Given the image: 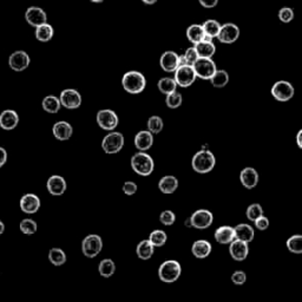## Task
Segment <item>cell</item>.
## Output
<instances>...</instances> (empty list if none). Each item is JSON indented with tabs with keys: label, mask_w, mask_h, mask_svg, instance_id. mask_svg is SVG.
<instances>
[{
	"label": "cell",
	"mask_w": 302,
	"mask_h": 302,
	"mask_svg": "<svg viewBox=\"0 0 302 302\" xmlns=\"http://www.w3.org/2000/svg\"><path fill=\"white\" fill-rule=\"evenodd\" d=\"M123 89L128 93L138 94L143 92L147 86V79L140 71H129L122 78Z\"/></svg>",
	"instance_id": "obj_1"
},
{
	"label": "cell",
	"mask_w": 302,
	"mask_h": 302,
	"mask_svg": "<svg viewBox=\"0 0 302 302\" xmlns=\"http://www.w3.org/2000/svg\"><path fill=\"white\" fill-rule=\"evenodd\" d=\"M216 158L209 150H201L191 159V166L198 174H208L215 168Z\"/></svg>",
	"instance_id": "obj_2"
},
{
	"label": "cell",
	"mask_w": 302,
	"mask_h": 302,
	"mask_svg": "<svg viewBox=\"0 0 302 302\" xmlns=\"http://www.w3.org/2000/svg\"><path fill=\"white\" fill-rule=\"evenodd\" d=\"M131 168L137 175L148 177L152 174L155 163L150 155H148L144 151H140L131 157Z\"/></svg>",
	"instance_id": "obj_3"
},
{
	"label": "cell",
	"mask_w": 302,
	"mask_h": 302,
	"mask_svg": "<svg viewBox=\"0 0 302 302\" xmlns=\"http://www.w3.org/2000/svg\"><path fill=\"white\" fill-rule=\"evenodd\" d=\"M182 267L178 261L166 260L159 266L158 268V278L162 282L172 283L177 281L181 276Z\"/></svg>",
	"instance_id": "obj_4"
},
{
	"label": "cell",
	"mask_w": 302,
	"mask_h": 302,
	"mask_svg": "<svg viewBox=\"0 0 302 302\" xmlns=\"http://www.w3.org/2000/svg\"><path fill=\"white\" fill-rule=\"evenodd\" d=\"M124 147V136L122 132L111 131L103 138L102 141V148L104 152L108 155H113L117 153L123 149Z\"/></svg>",
	"instance_id": "obj_5"
},
{
	"label": "cell",
	"mask_w": 302,
	"mask_h": 302,
	"mask_svg": "<svg viewBox=\"0 0 302 302\" xmlns=\"http://www.w3.org/2000/svg\"><path fill=\"white\" fill-rule=\"evenodd\" d=\"M193 68L195 72H196L197 78L206 80L212 79V77L217 71L216 63L213 61V58H198L195 62Z\"/></svg>",
	"instance_id": "obj_6"
},
{
	"label": "cell",
	"mask_w": 302,
	"mask_h": 302,
	"mask_svg": "<svg viewBox=\"0 0 302 302\" xmlns=\"http://www.w3.org/2000/svg\"><path fill=\"white\" fill-rule=\"evenodd\" d=\"M103 249V240L99 235H87L81 242V251L86 257L93 259Z\"/></svg>",
	"instance_id": "obj_7"
},
{
	"label": "cell",
	"mask_w": 302,
	"mask_h": 302,
	"mask_svg": "<svg viewBox=\"0 0 302 302\" xmlns=\"http://www.w3.org/2000/svg\"><path fill=\"white\" fill-rule=\"evenodd\" d=\"M96 121L99 128H102L105 131H113L119 124L117 113L110 109H103L97 112Z\"/></svg>",
	"instance_id": "obj_8"
},
{
	"label": "cell",
	"mask_w": 302,
	"mask_h": 302,
	"mask_svg": "<svg viewBox=\"0 0 302 302\" xmlns=\"http://www.w3.org/2000/svg\"><path fill=\"white\" fill-rule=\"evenodd\" d=\"M270 93L278 102H288L294 97V86L287 80H279L272 86Z\"/></svg>",
	"instance_id": "obj_9"
},
{
	"label": "cell",
	"mask_w": 302,
	"mask_h": 302,
	"mask_svg": "<svg viewBox=\"0 0 302 302\" xmlns=\"http://www.w3.org/2000/svg\"><path fill=\"white\" fill-rule=\"evenodd\" d=\"M174 78L178 86L189 87L195 83L197 76H196V72H195L193 66L183 65V66H178L177 70L175 71Z\"/></svg>",
	"instance_id": "obj_10"
},
{
	"label": "cell",
	"mask_w": 302,
	"mask_h": 302,
	"mask_svg": "<svg viewBox=\"0 0 302 302\" xmlns=\"http://www.w3.org/2000/svg\"><path fill=\"white\" fill-rule=\"evenodd\" d=\"M213 213L207 209H198L190 216L191 226H194L196 229H201V230L209 228L213 225Z\"/></svg>",
	"instance_id": "obj_11"
},
{
	"label": "cell",
	"mask_w": 302,
	"mask_h": 302,
	"mask_svg": "<svg viewBox=\"0 0 302 302\" xmlns=\"http://www.w3.org/2000/svg\"><path fill=\"white\" fill-rule=\"evenodd\" d=\"M59 99H61L62 106L69 110L78 109L81 105V102H83L81 94L75 89L63 90L61 96H59Z\"/></svg>",
	"instance_id": "obj_12"
},
{
	"label": "cell",
	"mask_w": 302,
	"mask_h": 302,
	"mask_svg": "<svg viewBox=\"0 0 302 302\" xmlns=\"http://www.w3.org/2000/svg\"><path fill=\"white\" fill-rule=\"evenodd\" d=\"M240 37V27L236 24L226 23L221 25V30H220L217 39L222 44H232Z\"/></svg>",
	"instance_id": "obj_13"
},
{
	"label": "cell",
	"mask_w": 302,
	"mask_h": 302,
	"mask_svg": "<svg viewBox=\"0 0 302 302\" xmlns=\"http://www.w3.org/2000/svg\"><path fill=\"white\" fill-rule=\"evenodd\" d=\"M30 62H31L30 56H28L25 51H21V50H19V51H14L8 58L9 68H11L13 71H17V72H21V71L26 70V69L28 68V65H30Z\"/></svg>",
	"instance_id": "obj_14"
},
{
	"label": "cell",
	"mask_w": 302,
	"mask_h": 302,
	"mask_svg": "<svg viewBox=\"0 0 302 302\" xmlns=\"http://www.w3.org/2000/svg\"><path fill=\"white\" fill-rule=\"evenodd\" d=\"M25 19L31 26L38 27L47 23V14L43 8L38 7V6H31L25 12Z\"/></svg>",
	"instance_id": "obj_15"
},
{
	"label": "cell",
	"mask_w": 302,
	"mask_h": 302,
	"mask_svg": "<svg viewBox=\"0 0 302 302\" xmlns=\"http://www.w3.org/2000/svg\"><path fill=\"white\" fill-rule=\"evenodd\" d=\"M229 253H230L232 260L241 262V261H244L248 257V254H249V245H248L247 242L236 238L235 241H232L231 243L229 244Z\"/></svg>",
	"instance_id": "obj_16"
},
{
	"label": "cell",
	"mask_w": 302,
	"mask_h": 302,
	"mask_svg": "<svg viewBox=\"0 0 302 302\" xmlns=\"http://www.w3.org/2000/svg\"><path fill=\"white\" fill-rule=\"evenodd\" d=\"M159 65L163 71L169 74L175 72L179 66V56L175 51H165L160 56Z\"/></svg>",
	"instance_id": "obj_17"
},
{
	"label": "cell",
	"mask_w": 302,
	"mask_h": 302,
	"mask_svg": "<svg viewBox=\"0 0 302 302\" xmlns=\"http://www.w3.org/2000/svg\"><path fill=\"white\" fill-rule=\"evenodd\" d=\"M19 206L25 214H36L40 208V198L34 194H26L20 198Z\"/></svg>",
	"instance_id": "obj_18"
},
{
	"label": "cell",
	"mask_w": 302,
	"mask_h": 302,
	"mask_svg": "<svg viewBox=\"0 0 302 302\" xmlns=\"http://www.w3.org/2000/svg\"><path fill=\"white\" fill-rule=\"evenodd\" d=\"M46 188L47 191H49L52 196H62L66 191L68 184H66L64 177H62V176L59 175H53L47 179Z\"/></svg>",
	"instance_id": "obj_19"
},
{
	"label": "cell",
	"mask_w": 302,
	"mask_h": 302,
	"mask_svg": "<svg viewBox=\"0 0 302 302\" xmlns=\"http://www.w3.org/2000/svg\"><path fill=\"white\" fill-rule=\"evenodd\" d=\"M52 134L58 141H69L74 134V128L65 121L57 122L52 128Z\"/></svg>",
	"instance_id": "obj_20"
},
{
	"label": "cell",
	"mask_w": 302,
	"mask_h": 302,
	"mask_svg": "<svg viewBox=\"0 0 302 302\" xmlns=\"http://www.w3.org/2000/svg\"><path fill=\"white\" fill-rule=\"evenodd\" d=\"M19 123V116L14 110H5L0 113V128L2 130H13Z\"/></svg>",
	"instance_id": "obj_21"
},
{
	"label": "cell",
	"mask_w": 302,
	"mask_h": 302,
	"mask_svg": "<svg viewBox=\"0 0 302 302\" xmlns=\"http://www.w3.org/2000/svg\"><path fill=\"white\" fill-rule=\"evenodd\" d=\"M240 181L245 189H253L259 183V172L251 166L244 168L240 174Z\"/></svg>",
	"instance_id": "obj_22"
},
{
	"label": "cell",
	"mask_w": 302,
	"mask_h": 302,
	"mask_svg": "<svg viewBox=\"0 0 302 302\" xmlns=\"http://www.w3.org/2000/svg\"><path fill=\"white\" fill-rule=\"evenodd\" d=\"M215 237L216 242L221 244H230L232 241L236 240V234H235V228H232L230 226H222L220 228H217L215 230Z\"/></svg>",
	"instance_id": "obj_23"
},
{
	"label": "cell",
	"mask_w": 302,
	"mask_h": 302,
	"mask_svg": "<svg viewBox=\"0 0 302 302\" xmlns=\"http://www.w3.org/2000/svg\"><path fill=\"white\" fill-rule=\"evenodd\" d=\"M134 143L140 151L149 150L153 144V135L149 130H142L135 136Z\"/></svg>",
	"instance_id": "obj_24"
},
{
	"label": "cell",
	"mask_w": 302,
	"mask_h": 302,
	"mask_svg": "<svg viewBox=\"0 0 302 302\" xmlns=\"http://www.w3.org/2000/svg\"><path fill=\"white\" fill-rule=\"evenodd\" d=\"M213 250L212 243L207 240H197L194 242L193 247H191V253L196 259H206L210 255Z\"/></svg>",
	"instance_id": "obj_25"
},
{
	"label": "cell",
	"mask_w": 302,
	"mask_h": 302,
	"mask_svg": "<svg viewBox=\"0 0 302 302\" xmlns=\"http://www.w3.org/2000/svg\"><path fill=\"white\" fill-rule=\"evenodd\" d=\"M235 234L237 240L244 241L247 242V243H250V242L255 238L254 228L250 225H247V223H241V225L236 226Z\"/></svg>",
	"instance_id": "obj_26"
},
{
	"label": "cell",
	"mask_w": 302,
	"mask_h": 302,
	"mask_svg": "<svg viewBox=\"0 0 302 302\" xmlns=\"http://www.w3.org/2000/svg\"><path fill=\"white\" fill-rule=\"evenodd\" d=\"M153 253H155V245L151 243L149 238H148V240H142L140 243L137 244L136 254L138 259L143 261L150 260L151 257H152Z\"/></svg>",
	"instance_id": "obj_27"
},
{
	"label": "cell",
	"mask_w": 302,
	"mask_h": 302,
	"mask_svg": "<svg viewBox=\"0 0 302 302\" xmlns=\"http://www.w3.org/2000/svg\"><path fill=\"white\" fill-rule=\"evenodd\" d=\"M195 49H196L200 58H213L216 52V46L213 40H202L195 45Z\"/></svg>",
	"instance_id": "obj_28"
},
{
	"label": "cell",
	"mask_w": 302,
	"mask_h": 302,
	"mask_svg": "<svg viewBox=\"0 0 302 302\" xmlns=\"http://www.w3.org/2000/svg\"><path fill=\"white\" fill-rule=\"evenodd\" d=\"M158 188L163 194H172L178 188V179L175 176L168 175L159 179Z\"/></svg>",
	"instance_id": "obj_29"
},
{
	"label": "cell",
	"mask_w": 302,
	"mask_h": 302,
	"mask_svg": "<svg viewBox=\"0 0 302 302\" xmlns=\"http://www.w3.org/2000/svg\"><path fill=\"white\" fill-rule=\"evenodd\" d=\"M206 37L204 33L203 26L200 24H193L187 28V38L190 43H193L194 45H196L200 42H202Z\"/></svg>",
	"instance_id": "obj_30"
},
{
	"label": "cell",
	"mask_w": 302,
	"mask_h": 302,
	"mask_svg": "<svg viewBox=\"0 0 302 302\" xmlns=\"http://www.w3.org/2000/svg\"><path fill=\"white\" fill-rule=\"evenodd\" d=\"M55 36V30L50 24H43L40 26L36 27V38L37 40L42 43H47L52 39Z\"/></svg>",
	"instance_id": "obj_31"
},
{
	"label": "cell",
	"mask_w": 302,
	"mask_h": 302,
	"mask_svg": "<svg viewBox=\"0 0 302 302\" xmlns=\"http://www.w3.org/2000/svg\"><path fill=\"white\" fill-rule=\"evenodd\" d=\"M43 109L49 113H57L62 108V103L59 97L46 96L42 102Z\"/></svg>",
	"instance_id": "obj_32"
},
{
	"label": "cell",
	"mask_w": 302,
	"mask_h": 302,
	"mask_svg": "<svg viewBox=\"0 0 302 302\" xmlns=\"http://www.w3.org/2000/svg\"><path fill=\"white\" fill-rule=\"evenodd\" d=\"M157 86H158V90L163 94H170V93L175 92L178 85H177V83H176L175 78L164 77V78H160V79L158 80Z\"/></svg>",
	"instance_id": "obj_33"
},
{
	"label": "cell",
	"mask_w": 302,
	"mask_h": 302,
	"mask_svg": "<svg viewBox=\"0 0 302 302\" xmlns=\"http://www.w3.org/2000/svg\"><path fill=\"white\" fill-rule=\"evenodd\" d=\"M98 272L103 278H110L116 272V264L111 259H104L98 264Z\"/></svg>",
	"instance_id": "obj_34"
},
{
	"label": "cell",
	"mask_w": 302,
	"mask_h": 302,
	"mask_svg": "<svg viewBox=\"0 0 302 302\" xmlns=\"http://www.w3.org/2000/svg\"><path fill=\"white\" fill-rule=\"evenodd\" d=\"M202 26L206 36L213 38V39L214 38H217L220 33V30H221V24L217 20H214V19H208V20H206L202 24Z\"/></svg>",
	"instance_id": "obj_35"
},
{
	"label": "cell",
	"mask_w": 302,
	"mask_h": 302,
	"mask_svg": "<svg viewBox=\"0 0 302 302\" xmlns=\"http://www.w3.org/2000/svg\"><path fill=\"white\" fill-rule=\"evenodd\" d=\"M210 83L214 87L222 89L229 83V74L226 70H217L215 75L212 77V79H210Z\"/></svg>",
	"instance_id": "obj_36"
},
{
	"label": "cell",
	"mask_w": 302,
	"mask_h": 302,
	"mask_svg": "<svg viewBox=\"0 0 302 302\" xmlns=\"http://www.w3.org/2000/svg\"><path fill=\"white\" fill-rule=\"evenodd\" d=\"M49 261L53 266H63L66 262V254L61 248H51L49 251Z\"/></svg>",
	"instance_id": "obj_37"
},
{
	"label": "cell",
	"mask_w": 302,
	"mask_h": 302,
	"mask_svg": "<svg viewBox=\"0 0 302 302\" xmlns=\"http://www.w3.org/2000/svg\"><path fill=\"white\" fill-rule=\"evenodd\" d=\"M166 240H168V235L165 231L160 230V229H156V230L151 231L149 236V241L156 247H163L165 244Z\"/></svg>",
	"instance_id": "obj_38"
},
{
	"label": "cell",
	"mask_w": 302,
	"mask_h": 302,
	"mask_svg": "<svg viewBox=\"0 0 302 302\" xmlns=\"http://www.w3.org/2000/svg\"><path fill=\"white\" fill-rule=\"evenodd\" d=\"M287 248L293 254H302V235H293L287 240Z\"/></svg>",
	"instance_id": "obj_39"
},
{
	"label": "cell",
	"mask_w": 302,
	"mask_h": 302,
	"mask_svg": "<svg viewBox=\"0 0 302 302\" xmlns=\"http://www.w3.org/2000/svg\"><path fill=\"white\" fill-rule=\"evenodd\" d=\"M163 127H164V123H163V119L159 116H151L148 119V130L152 135L159 134L163 130Z\"/></svg>",
	"instance_id": "obj_40"
},
{
	"label": "cell",
	"mask_w": 302,
	"mask_h": 302,
	"mask_svg": "<svg viewBox=\"0 0 302 302\" xmlns=\"http://www.w3.org/2000/svg\"><path fill=\"white\" fill-rule=\"evenodd\" d=\"M19 229L25 235H33L37 231V222L32 219H24L19 225Z\"/></svg>",
	"instance_id": "obj_41"
},
{
	"label": "cell",
	"mask_w": 302,
	"mask_h": 302,
	"mask_svg": "<svg viewBox=\"0 0 302 302\" xmlns=\"http://www.w3.org/2000/svg\"><path fill=\"white\" fill-rule=\"evenodd\" d=\"M182 102H183V97H182V94L177 92V91H175V92L170 94H166L165 104L170 109L179 108V106L182 105Z\"/></svg>",
	"instance_id": "obj_42"
},
{
	"label": "cell",
	"mask_w": 302,
	"mask_h": 302,
	"mask_svg": "<svg viewBox=\"0 0 302 302\" xmlns=\"http://www.w3.org/2000/svg\"><path fill=\"white\" fill-rule=\"evenodd\" d=\"M245 215H247V219L249 220V221L255 222L257 219H259V217L263 216L262 207H261V204H259V203L250 204V206L248 207Z\"/></svg>",
	"instance_id": "obj_43"
},
{
	"label": "cell",
	"mask_w": 302,
	"mask_h": 302,
	"mask_svg": "<svg viewBox=\"0 0 302 302\" xmlns=\"http://www.w3.org/2000/svg\"><path fill=\"white\" fill-rule=\"evenodd\" d=\"M294 17H295L294 9L291 7H282L279 11L280 21H282V23H285V24L291 23L293 19H294Z\"/></svg>",
	"instance_id": "obj_44"
},
{
	"label": "cell",
	"mask_w": 302,
	"mask_h": 302,
	"mask_svg": "<svg viewBox=\"0 0 302 302\" xmlns=\"http://www.w3.org/2000/svg\"><path fill=\"white\" fill-rule=\"evenodd\" d=\"M159 221L164 226H172L176 221L175 213L171 212V210H164V212L160 213Z\"/></svg>",
	"instance_id": "obj_45"
},
{
	"label": "cell",
	"mask_w": 302,
	"mask_h": 302,
	"mask_svg": "<svg viewBox=\"0 0 302 302\" xmlns=\"http://www.w3.org/2000/svg\"><path fill=\"white\" fill-rule=\"evenodd\" d=\"M183 56H184L185 61H187V63H188V65H191V66H193L195 64V62H196L197 59L200 58V57H198V53L196 51V49H195V46L194 47H189V49L185 50Z\"/></svg>",
	"instance_id": "obj_46"
},
{
	"label": "cell",
	"mask_w": 302,
	"mask_h": 302,
	"mask_svg": "<svg viewBox=\"0 0 302 302\" xmlns=\"http://www.w3.org/2000/svg\"><path fill=\"white\" fill-rule=\"evenodd\" d=\"M231 281L236 286H242L244 285L245 281H247V274L242 270H237V272H234L231 275Z\"/></svg>",
	"instance_id": "obj_47"
},
{
	"label": "cell",
	"mask_w": 302,
	"mask_h": 302,
	"mask_svg": "<svg viewBox=\"0 0 302 302\" xmlns=\"http://www.w3.org/2000/svg\"><path fill=\"white\" fill-rule=\"evenodd\" d=\"M137 184L132 181H127L124 184H123V193H124L127 196H132L137 193Z\"/></svg>",
	"instance_id": "obj_48"
},
{
	"label": "cell",
	"mask_w": 302,
	"mask_h": 302,
	"mask_svg": "<svg viewBox=\"0 0 302 302\" xmlns=\"http://www.w3.org/2000/svg\"><path fill=\"white\" fill-rule=\"evenodd\" d=\"M254 223H255V228L259 229V230L264 231L266 229H268V226H269V219L263 215V216L259 217V219H257Z\"/></svg>",
	"instance_id": "obj_49"
},
{
	"label": "cell",
	"mask_w": 302,
	"mask_h": 302,
	"mask_svg": "<svg viewBox=\"0 0 302 302\" xmlns=\"http://www.w3.org/2000/svg\"><path fill=\"white\" fill-rule=\"evenodd\" d=\"M204 8H214L219 4V0H198Z\"/></svg>",
	"instance_id": "obj_50"
},
{
	"label": "cell",
	"mask_w": 302,
	"mask_h": 302,
	"mask_svg": "<svg viewBox=\"0 0 302 302\" xmlns=\"http://www.w3.org/2000/svg\"><path fill=\"white\" fill-rule=\"evenodd\" d=\"M7 162V151L5 150V148L0 147V168H2Z\"/></svg>",
	"instance_id": "obj_51"
},
{
	"label": "cell",
	"mask_w": 302,
	"mask_h": 302,
	"mask_svg": "<svg viewBox=\"0 0 302 302\" xmlns=\"http://www.w3.org/2000/svg\"><path fill=\"white\" fill-rule=\"evenodd\" d=\"M297 144L300 149H302V129L298 132V135H297Z\"/></svg>",
	"instance_id": "obj_52"
},
{
	"label": "cell",
	"mask_w": 302,
	"mask_h": 302,
	"mask_svg": "<svg viewBox=\"0 0 302 302\" xmlns=\"http://www.w3.org/2000/svg\"><path fill=\"white\" fill-rule=\"evenodd\" d=\"M142 1H143L146 5H153L156 4L157 0H142Z\"/></svg>",
	"instance_id": "obj_53"
},
{
	"label": "cell",
	"mask_w": 302,
	"mask_h": 302,
	"mask_svg": "<svg viewBox=\"0 0 302 302\" xmlns=\"http://www.w3.org/2000/svg\"><path fill=\"white\" fill-rule=\"evenodd\" d=\"M4 231H5V225H4V222L0 220V235L4 234Z\"/></svg>",
	"instance_id": "obj_54"
},
{
	"label": "cell",
	"mask_w": 302,
	"mask_h": 302,
	"mask_svg": "<svg viewBox=\"0 0 302 302\" xmlns=\"http://www.w3.org/2000/svg\"><path fill=\"white\" fill-rule=\"evenodd\" d=\"M91 2H96V4H100V2H103L104 0H90Z\"/></svg>",
	"instance_id": "obj_55"
}]
</instances>
